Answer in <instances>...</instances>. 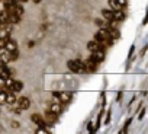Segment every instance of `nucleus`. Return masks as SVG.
Here are the masks:
<instances>
[{
    "mask_svg": "<svg viewBox=\"0 0 148 134\" xmlns=\"http://www.w3.org/2000/svg\"><path fill=\"white\" fill-rule=\"evenodd\" d=\"M0 75H2V85L5 83V80L12 77V70L8 67V64L3 63V61H2V66H0Z\"/></svg>",
    "mask_w": 148,
    "mask_h": 134,
    "instance_id": "obj_1",
    "label": "nucleus"
},
{
    "mask_svg": "<svg viewBox=\"0 0 148 134\" xmlns=\"http://www.w3.org/2000/svg\"><path fill=\"white\" fill-rule=\"evenodd\" d=\"M105 57H106V52H105V50H97V51H95V52H92L90 54V58L92 60H95L96 63H103L105 61Z\"/></svg>",
    "mask_w": 148,
    "mask_h": 134,
    "instance_id": "obj_2",
    "label": "nucleus"
},
{
    "mask_svg": "<svg viewBox=\"0 0 148 134\" xmlns=\"http://www.w3.org/2000/svg\"><path fill=\"white\" fill-rule=\"evenodd\" d=\"M18 106L22 109V111H26V109H29L31 108V101H29V98H26V96H21V98H18Z\"/></svg>",
    "mask_w": 148,
    "mask_h": 134,
    "instance_id": "obj_3",
    "label": "nucleus"
},
{
    "mask_svg": "<svg viewBox=\"0 0 148 134\" xmlns=\"http://www.w3.org/2000/svg\"><path fill=\"white\" fill-rule=\"evenodd\" d=\"M45 119L48 121V124L49 125H52V124H55L57 121H58V114H55L54 111H51V109H48V111H45Z\"/></svg>",
    "mask_w": 148,
    "mask_h": 134,
    "instance_id": "obj_4",
    "label": "nucleus"
},
{
    "mask_svg": "<svg viewBox=\"0 0 148 134\" xmlns=\"http://www.w3.org/2000/svg\"><path fill=\"white\" fill-rule=\"evenodd\" d=\"M102 16L103 19H106L108 22H115V10L113 9H103L102 10Z\"/></svg>",
    "mask_w": 148,
    "mask_h": 134,
    "instance_id": "obj_5",
    "label": "nucleus"
},
{
    "mask_svg": "<svg viewBox=\"0 0 148 134\" xmlns=\"http://www.w3.org/2000/svg\"><path fill=\"white\" fill-rule=\"evenodd\" d=\"M5 50L8 51V52H12V51H16L18 50V42L13 39V38H8V41H6V47H5Z\"/></svg>",
    "mask_w": 148,
    "mask_h": 134,
    "instance_id": "obj_6",
    "label": "nucleus"
},
{
    "mask_svg": "<svg viewBox=\"0 0 148 134\" xmlns=\"http://www.w3.org/2000/svg\"><path fill=\"white\" fill-rule=\"evenodd\" d=\"M67 67H68V69H70L73 73L80 75V69H79V66H77L76 60H68V61H67Z\"/></svg>",
    "mask_w": 148,
    "mask_h": 134,
    "instance_id": "obj_7",
    "label": "nucleus"
},
{
    "mask_svg": "<svg viewBox=\"0 0 148 134\" xmlns=\"http://www.w3.org/2000/svg\"><path fill=\"white\" fill-rule=\"evenodd\" d=\"M22 89H23V83H22V82H19V80H15V82H13V85L9 88V90H12V92H15V93H19Z\"/></svg>",
    "mask_w": 148,
    "mask_h": 134,
    "instance_id": "obj_8",
    "label": "nucleus"
},
{
    "mask_svg": "<svg viewBox=\"0 0 148 134\" xmlns=\"http://www.w3.org/2000/svg\"><path fill=\"white\" fill-rule=\"evenodd\" d=\"M86 64H87V67H89V73H95L96 70H97V66H99V63H96L95 60H92L90 57H89V60L86 61Z\"/></svg>",
    "mask_w": 148,
    "mask_h": 134,
    "instance_id": "obj_9",
    "label": "nucleus"
},
{
    "mask_svg": "<svg viewBox=\"0 0 148 134\" xmlns=\"http://www.w3.org/2000/svg\"><path fill=\"white\" fill-rule=\"evenodd\" d=\"M9 12H10V13H16V15H19L21 18L23 16V8H22L19 3H15V6H13L12 9H9Z\"/></svg>",
    "mask_w": 148,
    "mask_h": 134,
    "instance_id": "obj_10",
    "label": "nucleus"
},
{
    "mask_svg": "<svg viewBox=\"0 0 148 134\" xmlns=\"http://www.w3.org/2000/svg\"><path fill=\"white\" fill-rule=\"evenodd\" d=\"M70 99H71V93H68V92H60V102L62 105L68 104Z\"/></svg>",
    "mask_w": 148,
    "mask_h": 134,
    "instance_id": "obj_11",
    "label": "nucleus"
},
{
    "mask_svg": "<svg viewBox=\"0 0 148 134\" xmlns=\"http://www.w3.org/2000/svg\"><path fill=\"white\" fill-rule=\"evenodd\" d=\"M108 31H109V34H110V37H112L113 39H119V38H121V34H119V31H118L116 28H113L112 25L108 28Z\"/></svg>",
    "mask_w": 148,
    "mask_h": 134,
    "instance_id": "obj_12",
    "label": "nucleus"
},
{
    "mask_svg": "<svg viewBox=\"0 0 148 134\" xmlns=\"http://www.w3.org/2000/svg\"><path fill=\"white\" fill-rule=\"evenodd\" d=\"M18 102V99H16V93L15 92H12V90H9V93H8V98H6V104H16Z\"/></svg>",
    "mask_w": 148,
    "mask_h": 134,
    "instance_id": "obj_13",
    "label": "nucleus"
},
{
    "mask_svg": "<svg viewBox=\"0 0 148 134\" xmlns=\"http://www.w3.org/2000/svg\"><path fill=\"white\" fill-rule=\"evenodd\" d=\"M9 22L13 23V25H18V23L21 22V16L16 15V13H10V12H9Z\"/></svg>",
    "mask_w": 148,
    "mask_h": 134,
    "instance_id": "obj_14",
    "label": "nucleus"
},
{
    "mask_svg": "<svg viewBox=\"0 0 148 134\" xmlns=\"http://www.w3.org/2000/svg\"><path fill=\"white\" fill-rule=\"evenodd\" d=\"M123 19H125V13H123V10H122V9L115 10V21H116V22H122Z\"/></svg>",
    "mask_w": 148,
    "mask_h": 134,
    "instance_id": "obj_15",
    "label": "nucleus"
},
{
    "mask_svg": "<svg viewBox=\"0 0 148 134\" xmlns=\"http://www.w3.org/2000/svg\"><path fill=\"white\" fill-rule=\"evenodd\" d=\"M95 23H96L99 28H106V29L112 25V23H110V22H108L106 19H105V21H102V19H96V21H95Z\"/></svg>",
    "mask_w": 148,
    "mask_h": 134,
    "instance_id": "obj_16",
    "label": "nucleus"
},
{
    "mask_svg": "<svg viewBox=\"0 0 148 134\" xmlns=\"http://www.w3.org/2000/svg\"><path fill=\"white\" fill-rule=\"evenodd\" d=\"M61 105H62V104H52L49 109H51V111H54L55 114H58V115H60V114L62 112V106H61Z\"/></svg>",
    "mask_w": 148,
    "mask_h": 134,
    "instance_id": "obj_17",
    "label": "nucleus"
},
{
    "mask_svg": "<svg viewBox=\"0 0 148 134\" xmlns=\"http://www.w3.org/2000/svg\"><path fill=\"white\" fill-rule=\"evenodd\" d=\"M10 31L8 28H0V39H8Z\"/></svg>",
    "mask_w": 148,
    "mask_h": 134,
    "instance_id": "obj_18",
    "label": "nucleus"
},
{
    "mask_svg": "<svg viewBox=\"0 0 148 134\" xmlns=\"http://www.w3.org/2000/svg\"><path fill=\"white\" fill-rule=\"evenodd\" d=\"M109 6H110V9H113V10L122 9V6H121V3L118 2V0H109Z\"/></svg>",
    "mask_w": 148,
    "mask_h": 134,
    "instance_id": "obj_19",
    "label": "nucleus"
},
{
    "mask_svg": "<svg viewBox=\"0 0 148 134\" xmlns=\"http://www.w3.org/2000/svg\"><path fill=\"white\" fill-rule=\"evenodd\" d=\"M9 57H10V61H16V60H18V57H19V52H18V50H16V51H12V52H9Z\"/></svg>",
    "mask_w": 148,
    "mask_h": 134,
    "instance_id": "obj_20",
    "label": "nucleus"
},
{
    "mask_svg": "<svg viewBox=\"0 0 148 134\" xmlns=\"http://www.w3.org/2000/svg\"><path fill=\"white\" fill-rule=\"evenodd\" d=\"M103 114H105V109H100V112L97 114V121H96V128L100 125V121H102V117H103Z\"/></svg>",
    "mask_w": 148,
    "mask_h": 134,
    "instance_id": "obj_21",
    "label": "nucleus"
},
{
    "mask_svg": "<svg viewBox=\"0 0 148 134\" xmlns=\"http://www.w3.org/2000/svg\"><path fill=\"white\" fill-rule=\"evenodd\" d=\"M131 121H132V118H128V121H126V122H125V125H123V128H122V130H121V133H122V134H123V133H126V131H128V127H129V125H131Z\"/></svg>",
    "mask_w": 148,
    "mask_h": 134,
    "instance_id": "obj_22",
    "label": "nucleus"
},
{
    "mask_svg": "<svg viewBox=\"0 0 148 134\" xmlns=\"http://www.w3.org/2000/svg\"><path fill=\"white\" fill-rule=\"evenodd\" d=\"M96 130H97V128H95L93 122H89V124H87V131H89V133H95Z\"/></svg>",
    "mask_w": 148,
    "mask_h": 134,
    "instance_id": "obj_23",
    "label": "nucleus"
},
{
    "mask_svg": "<svg viewBox=\"0 0 148 134\" xmlns=\"http://www.w3.org/2000/svg\"><path fill=\"white\" fill-rule=\"evenodd\" d=\"M134 51H135V45H131V50H129V52H128V58H132Z\"/></svg>",
    "mask_w": 148,
    "mask_h": 134,
    "instance_id": "obj_24",
    "label": "nucleus"
},
{
    "mask_svg": "<svg viewBox=\"0 0 148 134\" xmlns=\"http://www.w3.org/2000/svg\"><path fill=\"white\" fill-rule=\"evenodd\" d=\"M148 23V8H147V13H145V18H144V21H142V25L145 26Z\"/></svg>",
    "mask_w": 148,
    "mask_h": 134,
    "instance_id": "obj_25",
    "label": "nucleus"
},
{
    "mask_svg": "<svg viewBox=\"0 0 148 134\" xmlns=\"http://www.w3.org/2000/svg\"><path fill=\"white\" fill-rule=\"evenodd\" d=\"M110 122V109L108 111V115H106V119H105V124H109Z\"/></svg>",
    "mask_w": 148,
    "mask_h": 134,
    "instance_id": "obj_26",
    "label": "nucleus"
},
{
    "mask_svg": "<svg viewBox=\"0 0 148 134\" xmlns=\"http://www.w3.org/2000/svg\"><path fill=\"white\" fill-rule=\"evenodd\" d=\"M118 2L121 3V6H122V8H125V6L128 5V0H118Z\"/></svg>",
    "mask_w": 148,
    "mask_h": 134,
    "instance_id": "obj_27",
    "label": "nucleus"
},
{
    "mask_svg": "<svg viewBox=\"0 0 148 134\" xmlns=\"http://www.w3.org/2000/svg\"><path fill=\"white\" fill-rule=\"evenodd\" d=\"M144 117H145V109H142V111H141V114L138 115V119H142Z\"/></svg>",
    "mask_w": 148,
    "mask_h": 134,
    "instance_id": "obj_28",
    "label": "nucleus"
},
{
    "mask_svg": "<svg viewBox=\"0 0 148 134\" xmlns=\"http://www.w3.org/2000/svg\"><path fill=\"white\" fill-rule=\"evenodd\" d=\"M12 127L13 128H19V122L18 121H12Z\"/></svg>",
    "mask_w": 148,
    "mask_h": 134,
    "instance_id": "obj_29",
    "label": "nucleus"
},
{
    "mask_svg": "<svg viewBox=\"0 0 148 134\" xmlns=\"http://www.w3.org/2000/svg\"><path fill=\"white\" fill-rule=\"evenodd\" d=\"M34 45H35V42H34V41H29V48H32Z\"/></svg>",
    "mask_w": 148,
    "mask_h": 134,
    "instance_id": "obj_30",
    "label": "nucleus"
},
{
    "mask_svg": "<svg viewBox=\"0 0 148 134\" xmlns=\"http://www.w3.org/2000/svg\"><path fill=\"white\" fill-rule=\"evenodd\" d=\"M32 2H34V3H41L42 0H32Z\"/></svg>",
    "mask_w": 148,
    "mask_h": 134,
    "instance_id": "obj_31",
    "label": "nucleus"
},
{
    "mask_svg": "<svg viewBox=\"0 0 148 134\" xmlns=\"http://www.w3.org/2000/svg\"><path fill=\"white\" fill-rule=\"evenodd\" d=\"M21 2H23V3H26V2H28V0H21Z\"/></svg>",
    "mask_w": 148,
    "mask_h": 134,
    "instance_id": "obj_32",
    "label": "nucleus"
}]
</instances>
